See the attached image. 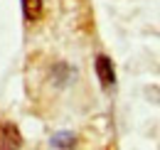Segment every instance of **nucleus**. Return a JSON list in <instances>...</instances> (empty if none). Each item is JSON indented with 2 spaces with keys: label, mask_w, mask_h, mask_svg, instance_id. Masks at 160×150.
<instances>
[{
  "label": "nucleus",
  "mask_w": 160,
  "mask_h": 150,
  "mask_svg": "<svg viewBox=\"0 0 160 150\" xmlns=\"http://www.w3.org/2000/svg\"><path fill=\"white\" fill-rule=\"evenodd\" d=\"M72 145H74V135H69V133H62V135L52 138V148H72Z\"/></svg>",
  "instance_id": "20e7f679"
},
{
  "label": "nucleus",
  "mask_w": 160,
  "mask_h": 150,
  "mask_svg": "<svg viewBox=\"0 0 160 150\" xmlns=\"http://www.w3.org/2000/svg\"><path fill=\"white\" fill-rule=\"evenodd\" d=\"M22 145V135L12 123H0V150H15Z\"/></svg>",
  "instance_id": "f257e3e1"
},
{
  "label": "nucleus",
  "mask_w": 160,
  "mask_h": 150,
  "mask_svg": "<svg viewBox=\"0 0 160 150\" xmlns=\"http://www.w3.org/2000/svg\"><path fill=\"white\" fill-rule=\"evenodd\" d=\"M22 10H25V18L35 22L42 15V0H22Z\"/></svg>",
  "instance_id": "7ed1b4c3"
},
{
  "label": "nucleus",
  "mask_w": 160,
  "mask_h": 150,
  "mask_svg": "<svg viewBox=\"0 0 160 150\" xmlns=\"http://www.w3.org/2000/svg\"><path fill=\"white\" fill-rule=\"evenodd\" d=\"M96 74H99L101 84L103 86H113V81H116V74H113V62L108 59V57L101 54L96 59Z\"/></svg>",
  "instance_id": "f03ea898"
}]
</instances>
